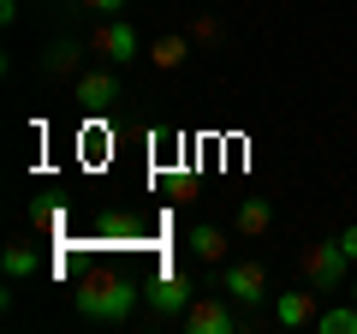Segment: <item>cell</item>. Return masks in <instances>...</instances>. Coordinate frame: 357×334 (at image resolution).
<instances>
[{"label":"cell","mask_w":357,"mask_h":334,"mask_svg":"<svg viewBox=\"0 0 357 334\" xmlns=\"http://www.w3.org/2000/svg\"><path fill=\"white\" fill-rule=\"evenodd\" d=\"M72 305L84 310V317H96V322H131V310H137V281H131V275H89L72 293Z\"/></svg>","instance_id":"obj_1"},{"label":"cell","mask_w":357,"mask_h":334,"mask_svg":"<svg viewBox=\"0 0 357 334\" xmlns=\"http://www.w3.org/2000/svg\"><path fill=\"white\" fill-rule=\"evenodd\" d=\"M351 269H357V263L345 257V245H340V239H321V245H310V251H304V281L321 286V293L345 286V281H351Z\"/></svg>","instance_id":"obj_2"},{"label":"cell","mask_w":357,"mask_h":334,"mask_svg":"<svg viewBox=\"0 0 357 334\" xmlns=\"http://www.w3.org/2000/svg\"><path fill=\"white\" fill-rule=\"evenodd\" d=\"M191 298H197V286H191V275H185V269H161L149 286H143V305H149L155 317H185Z\"/></svg>","instance_id":"obj_3"},{"label":"cell","mask_w":357,"mask_h":334,"mask_svg":"<svg viewBox=\"0 0 357 334\" xmlns=\"http://www.w3.org/2000/svg\"><path fill=\"white\" fill-rule=\"evenodd\" d=\"M89 48L102 54L107 66H131L137 54H149V42L137 36V24H131V18H107V24L96 30V36H89Z\"/></svg>","instance_id":"obj_4"},{"label":"cell","mask_w":357,"mask_h":334,"mask_svg":"<svg viewBox=\"0 0 357 334\" xmlns=\"http://www.w3.org/2000/svg\"><path fill=\"white\" fill-rule=\"evenodd\" d=\"M215 286L232 298V305H262L268 298V269L262 263H220Z\"/></svg>","instance_id":"obj_5"},{"label":"cell","mask_w":357,"mask_h":334,"mask_svg":"<svg viewBox=\"0 0 357 334\" xmlns=\"http://www.w3.org/2000/svg\"><path fill=\"white\" fill-rule=\"evenodd\" d=\"M185 334H238V310H232V298H191V310H185Z\"/></svg>","instance_id":"obj_6"},{"label":"cell","mask_w":357,"mask_h":334,"mask_svg":"<svg viewBox=\"0 0 357 334\" xmlns=\"http://www.w3.org/2000/svg\"><path fill=\"white\" fill-rule=\"evenodd\" d=\"M72 96H77L84 108H114L119 96H126V90H119V66H102V72H77Z\"/></svg>","instance_id":"obj_7"},{"label":"cell","mask_w":357,"mask_h":334,"mask_svg":"<svg viewBox=\"0 0 357 334\" xmlns=\"http://www.w3.org/2000/svg\"><path fill=\"white\" fill-rule=\"evenodd\" d=\"M274 322H280V328H310V322H316V286H286L280 298H274Z\"/></svg>","instance_id":"obj_8"},{"label":"cell","mask_w":357,"mask_h":334,"mask_svg":"<svg viewBox=\"0 0 357 334\" xmlns=\"http://www.w3.org/2000/svg\"><path fill=\"white\" fill-rule=\"evenodd\" d=\"M96 239L102 245H143V221L131 209H102L96 215Z\"/></svg>","instance_id":"obj_9"},{"label":"cell","mask_w":357,"mask_h":334,"mask_svg":"<svg viewBox=\"0 0 357 334\" xmlns=\"http://www.w3.org/2000/svg\"><path fill=\"white\" fill-rule=\"evenodd\" d=\"M185 245H191V257L197 263H227V227H215V221H203V227H191L185 233Z\"/></svg>","instance_id":"obj_10"},{"label":"cell","mask_w":357,"mask_h":334,"mask_svg":"<svg viewBox=\"0 0 357 334\" xmlns=\"http://www.w3.org/2000/svg\"><path fill=\"white\" fill-rule=\"evenodd\" d=\"M268 227H274V203H268V197H244L238 215H232V233H238V239H262Z\"/></svg>","instance_id":"obj_11"},{"label":"cell","mask_w":357,"mask_h":334,"mask_svg":"<svg viewBox=\"0 0 357 334\" xmlns=\"http://www.w3.org/2000/svg\"><path fill=\"white\" fill-rule=\"evenodd\" d=\"M77 66H84V48H77L72 36H54L48 48H42V72L48 78H72Z\"/></svg>","instance_id":"obj_12"},{"label":"cell","mask_w":357,"mask_h":334,"mask_svg":"<svg viewBox=\"0 0 357 334\" xmlns=\"http://www.w3.org/2000/svg\"><path fill=\"white\" fill-rule=\"evenodd\" d=\"M0 269H6V281H30V275H42V251L36 245H6Z\"/></svg>","instance_id":"obj_13"},{"label":"cell","mask_w":357,"mask_h":334,"mask_svg":"<svg viewBox=\"0 0 357 334\" xmlns=\"http://www.w3.org/2000/svg\"><path fill=\"white\" fill-rule=\"evenodd\" d=\"M149 60L161 66V72H178V66L191 60V36H161V42H149Z\"/></svg>","instance_id":"obj_14"},{"label":"cell","mask_w":357,"mask_h":334,"mask_svg":"<svg viewBox=\"0 0 357 334\" xmlns=\"http://www.w3.org/2000/svg\"><path fill=\"white\" fill-rule=\"evenodd\" d=\"M321 334H357V305H340V310H321L316 317Z\"/></svg>","instance_id":"obj_15"},{"label":"cell","mask_w":357,"mask_h":334,"mask_svg":"<svg viewBox=\"0 0 357 334\" xmlns=\"http://www.w3.org/2000/svg\"><path fill=\"white\" fill-rule=\"evenodd\" d=\"M72 6H84V13H102V18H119L131 0H72Z\"/></svg>","instance_id":"obj_16"},{"label":"cell","mask_w":357,"mask_h":334,"mask_svg":"<svg viewBox=\"0 0 357 334\" xmlns=\"http://www.w3.org/2000/svg\"><path fill=\"white\" fill-rule=\"evenodd\" d=\"M340 245H345V257H351V263H357V221H351V227H345V233H340Z\"/></svg>","instance_id":"obj_17"},{"label":"cell","mask_w":357,"mask_h":334,"mask_svg":"<svg viewBox=\"0 0 357 334\" xmlns=\"http://www.w3.org/2000/svg\"><path fill=\"white\" fill-rule=\"evenodd\" d=\"M0 24H6V30L18 24V0H0Z\"/></svg>","instance_id":"obj_18"},{"label":"cell","mask_w":357,"mask_h":334,"mask_svg":"<svg viewBox=\"0 0 357 334\" xmlns=\"http://www.w3.org/2000/svg\"><path fill=\"white\" fill-rule=\"evenodd\" d=\"M345 293H351V305H357V269H351V281H345Z\"/></svg>","instance_id":"obj_19"}]
</instances>
